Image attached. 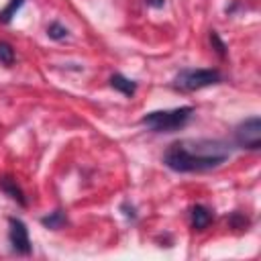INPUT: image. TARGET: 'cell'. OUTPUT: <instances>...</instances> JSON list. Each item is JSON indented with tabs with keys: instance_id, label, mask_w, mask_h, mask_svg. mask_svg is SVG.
Masks as SVG:
<instances>
[{
	"instance_id": "11",
	"label": "cell",
	"mask_w": 261,
	"mask_h": 261,
	"mask_svg": "<svg viewBox=\"0 0 261 261\" xmlns=\"http://www.w3.org/2000/svg\"><path fill=\"white\" fill-rule=\"evenodd\" d=\"M226 220H228V226H230V228H234V230H247V228L251 226V218H249V216H245V214H243V212H239V210L230 212Z\"/></svg>"
},
{
	"instance_id": "8",
	"label": "cell",
	"mask_w": 261,
	"mask_h": 261,
	"mask_svg": "<svg viewBox=\"0 0 261 261\" xmlns=\"http://www.w3.org/2000/svg\"><path fill=\"white\" fill-rule=\"evenodd\" d=\"M108 82H110V88L112 90L120 92L126 98H133L137 94V82L130 80V77H126V75H122V73H112Z\"/></svg>"
},
{
	"instance_id": "6",
	"label": "cell",
	"mask_w": 261,
	"mask_h": 261,
	"mask_svg": "<svg viewBox=\"0 0 261 261\" xmlns=\"http://www.w3.org/2000/svg\"><path fill=\"white\" fill-rule=\"evenodd\" d=\"M0 190L12 200V202H16L18 206H22V208H27L29 206V200H27V196H24V192H22V188L16 184V179L14 177H10V175H2L0 177Z\"/></svg>"
},
{
	"instance_id": "13",
	"label": "cell",
	"mask_w": 261,
	"mask_h": 261,
	"mask_svg": "<svg viewBox=\"0 0 261 261\" xmlns=\"http://www.w3.org/2000/svg\"><path fill=\"white\" fill-rule=\"evenodd\" d=\"M14 57H16L14 55V47L10 43H6V41H0V63L6 65V67H12Z\"/></svg>"
},
{
	"instance_id": "12",
	"label": "cell",
	"mask_w": 261,
	"mask_h": 261,
	"mask_svg": "<svg viewBox=\"0 0 261 261\" xmlns=\"http://www.w3.org/2000/svg\"><path fill=\"white\" fill-rule=\"evenodd\" d=\"M67 35H69V31H67L65 24H61L59 20L49 22V27H47V37H49L51 41H63V39H67Z\"/></svg>"
},
{
	"instance_id": "10",
	"label": "cell",
	"mask_w": 261,
	"mask_h": 261,
	"mask_svg": "<svg viewBox=\"0 0 261 261\" xmlns=\"http://www.w3.org/2000/svg\"><path fill=\"white\" fill-rule=\"evenodd\" d=\"M22 4H24V0H8V4L0 10V22L2 24H8L16 16V12L22 8Z\"/></svg>"
},
{
	"instance_id": "2",
	"label": "cell",
	"mask_w": 261,
	"mask_h": 261,
	"mask_svg": "<svg viewBox=\"0 0 261 261\" xmlns=\"http://www.w3.org/2000/svg\"><path fill=\"white\" fill-rule=\"evenodd\" d=\"M194 116L192 106H179V108H169V110H153L141 116L139 124H143L151 133H175L184 128Z\"/></svg>"
},
{
	"instance_id": "14",
	"label": "cell",
	"mask_w": 261,
	"mask_h": 261,
	"mask_svg": "<svg viewBox=\"0 0 261 261\" xmlns=\"http://www.w3.org/2000/svg\"><path fill=\"white\" fill-rule=\"evenodd\" d=\"M208 39H210V45H212V49H214V51L218 53V57H222V59H224V57H226V51H228V49H226V43H224V41L220 39V35H218L216 31H210Z\"/></svg>"
},
{
	"instance_id": "16",
	"label": "cell",
	"mask_w": 261,
	"mask_h": 261,
	"mask_svg": "<svg viewBox=\"0 0 261 261\" xmlns=\"http://www.w3.org/2000/svg\"><path fill=\"white\" fill-rule=\"evenodd\" d=\"M145 4L149 8H163L165 6V0H145Z\"/></svg>"
},
{
	"instance_id": "7",
	"label": "cell",
	"mask_w": 261,
	"mask_h": 261,
	"mask_svg": "<svg viewBox=\"0 0 261 261\" xmlns=\"http://www.w3.org/2000/svg\"><path fill=\"white\" fill-rule=\"evenodd\" d=\"M212 220H214V212L208 206H204V204L192 206V210H190V222H192V228L194 230H206Z\"/></svg>"
},
{
	"instance_id": "4",
	"label": "cell",
	"mask_w": 261,
	"mask_h": 261,
	"mask_svg": "<svg viewBox=\"0 0 261 261\" xmlns=\"http://www.w3.org/2000/svg\"><path fill=\"white\" fill-rule=\"evenodd\" d=\"M234 145L247 151H259L261 149V118L249 116L241 120L234 126Z\"/></svg>"
},
{
	"instance_id": "15",
	"label": "cell",
	"mask_w": 261,
	"mask_h": 261,
	"mask_svg": "<svg viewBox=\"0 0 261 261\" xmlns=\"http://www.w3.org/2000/svg\"><path fill=\"white\" fill-rule=\"evenodd\" d=\"M120 212H122V216L126 218V220H137V208H135V204H130L128 200H124L122 204H120Z\"/></svg>"
},
{
	"instance_id": "5",
	"label": "cell",
	"mask_w": 261,
	"mask_h": 261,
	"mask_svg": "<svg viewBox=\"0 0 261 261\" xmlns=\"http://www.w3.org/2000/svg\"><path fill=\"white\" fill-rule=\"evenodd\" d=\"M8 243L10 251L20 257H29L33 253V243L29 239V228L20 218H8Z\"/></svg>"
},
{
	"instance_id": "9",
	"label": "cell",
	"mask_w": 261,
	"mask_h": 261,
	"mask_svg": "<svg viewBox=\"0 0 261 261\" xmlns=\"http://www.w3.org/2000/svg\"><path fill=\"white\" fill-rule=\"evenodd\" d=\"M39 222H41L45 228H49V230H59V228H63V226L67 224V214H65V210L57 208V210H53V212L41 216Z\"/></svg>"
},
{
	"instance_id": "1",
	"label": "cell",
	"mask_w": 261,
	"mask_h": 261,
	"mask_svg": "<svg viewBox=\"0 0 261 261\" xmlns=\"http://www.w3.org/2000/svg\"><path fill=\"white\" fill-rule=\"evenodd\" d=\"M228 157L230 147L220 139H181L167 147L163 163L177 173H202L220 167Z\"/></svg>"
},
{
	"instance_id": "3",
	"label": "cell",
	"mask_w": 261,
	"mask_h": 261,
	"mask_svg": "<svg viewBox=\"0 0 261 261\" xmlns=\"http://www.w3.org/2000/svg\"><path fill=\"white\" fill-rule=\"evenodd\" d=\"M222 82V73L216 67H186L173 77V88L179 92H196Z\"/></svg>"
}]
</instances>
